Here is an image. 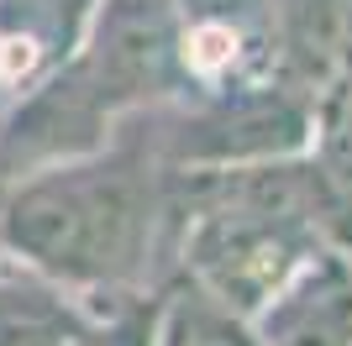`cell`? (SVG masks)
<instances>
[{"label": "cell", "instance_id": "obj_1", "mask_svg": "<svg viewBox=\"0 0 352 346\" xmlns=\"http://www.w3.org/2000/svg\"><path fill=\"white\" fill-rule=\"evenodd\" d=\"M168 242L163 163L153 137L126 131L79 158L0 178V252L6 262L69 288L79 299L137 294Z\"/></svg>", "mask_w": 352, "mask_h": 346}, {"label": "cell", "instance_id": "obj_2", "mask_svg": "<svg viewBox=\"0 0 352 346\" xmlns=\"http://www.w3.org/2000/svg\"><path fill=\"white\" fill-rule=\"evenodd\" d=\"M179 32H184V0H95L85 47L58 73L85 95L105 126H121L142 111L184 100Z\"/></svg>", "mask_w": 352, "mask_h": 346}, {"label": "cell", "instance_id": "obj_3", "mask_svg": "<svg viewBox=\"0 0 352 346\" xmlns=\"http://www.w3.org/2000/svg\"><path fill=\"white\" fill-rule=\"evenodd\" d=\"M258 346H352V257L316 246L252 315Z\"/></svg>", "mask_w": 352, "mask_h": 346}, {"label": "cell", "instance_id": "obj_4", "mask_svg": "<svg viewBox=\"0 0 352 346\" xmlns=\"http://www.w3.org/2000/svg\"><path fill=\"white\" fill-rule=\"evenodd\" d=\"M95 21V0H0V84L27 95L58 73Z\"/></svg>", "mask_w": 352, "mask_h": 346}, {"label": "cell", "instance_id": "obj_5", "mask_svg": "<svg viewBox=\"0 0 352 346\" xmlns=\"http://www.w3.org/2000/svg\"><path fill=\"white\" fill-rule=\"evenodd\" d=\"M305 163H310V178H316L326 246L352 257V79H331L316 95Z\"/></svg>", "mask_w": 352, "mask_h": 346}, {"label": "cell", "instance_id": "obj_6", "mask_svg": "<svg viewBox=\"0 0 352 346\" xmlns=\"http://www.w3.org/2000/svg\"><path fill=\"white\" fill-rule=\"evenodd\" d=\"M153 346H258V336H252L248 315L226 310L200 284L174 273L168 284H158V331H153Z\"/></svg>", "mask_w": 352, "mask_h": 346}, {"label": "cell", "instance_id": "obj_7", "mask_svg": "<svg viewBox=\"0 0 352 346\" xmlns=\"http://www.w3.org/2000/svg\"><path fill=\"white\" fill-rule=\"evenodd\" d=\"M337 79H352V0H342V27H337Z\"/></svg>", "mask_w": 352, "mask_h": 346}, {"label": "cell", "instance_id": "obj_8", "mask_svg": "<svg viewBox=\"0 0 352 346\" xmlns=\"http://www.w3.org/2000/svg\"><path fill=\"white\" fill-rule=\"evenodd\" d=\"M6 105H11V95H6V84H0V115H6Z\"/></svg>", "mask_w": 352, "mask_h": 346}]
</instances>
